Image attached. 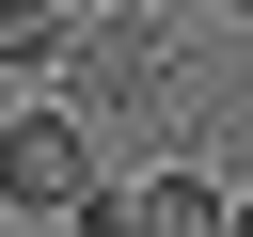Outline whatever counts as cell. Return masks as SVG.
I'll return each instance as SVG.
<instances>
[{
  "label": "cell",
  "mask_w": 253,
  "mask_h": 237,
  "mask_svg": "<svg viewBox=\"0 0 253 237\" xmlns=\"http://www.w3.org/2000/svg\"><path fill=\"white\" fill-rule=\"evenodd\" d=\"M221 237H253V205H221Z\"/></svg>",
  "instance_id": "cell-4"
},
{
  "label": "cell",
  "mask_w": 253,
  "mask_h": 237,
  "mask_svg": "<svg viewBox=\"0 0 253 237\" xmlns=\"http://www.w3.org/2000/svg\"><path fill=\"white\" fill-rule=\"evenodd\" d=\"M95 190H111V158H95V126H79L63 95H32V111L0 126V205H16V221H79Z\"/></svg>",
  "instance_id": "cell-1"
},
{
  "label": "cell",
  "mask_w": 253,
  "mask_h": 237,
  "mask_svg": "<svg viewBox=\"0 0 253 237\" xmlns=\"http://www.w3.org/2000/svg\"><path fill=\"white\" fill-rule=\"evenodd\" d=\"M63 16H111V0H63Z\"/></svg>",
  "instance_id": "cell-5"
},
{
  "label": "cell",
  "mask_w": 253,
  "mask_h": 237,
  "mask_svg": "<svg viewBox=\"0 0 253 237\" xmlns=\"http://www.w3.org/2000/svg\"><path fill=\"white\" fill-rule=\"evenodd\" d=\"M63 47H79L63 0H0V79H63Z\"/></svg>",
  "instance_id": "cell-3"
},
{
  "label": "cell",
  "mask_w": 253,
  "mask_h": 237,
  "mask_svg": "<svg viewBox=\"0 0 253 237\" xmlns=\"http://www.w3.org/2000/svg\"><path fill=\"white\" fill-rule=\"evenodd\" d=\"M221 205H237L221 174H190V158H158V174H142V190L111 205V237H221Z\"/></svg>",
  "instance_id": "cell-2"
},
{
  "label": "cell",
  "mask_w": 253,
  "mask_h": 237,
  "mask_svg": "<svg viewBox=\"0 0 253 237\" xmlns=\"http://www.w3.org/2000/svg\"><path fill=\"white\" fill-rule=\"evenodd\" d=\"M206 16H253V0H206Z\"/></svg>",
  "instance_id": "cell-6"
}]
</instances>
